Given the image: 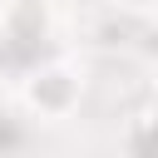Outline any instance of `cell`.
I'll use <instances>...</instances> for the list:
<instances>
[{"label":"cell","mask_w":158,"mask_h":158,"mask_svg":"<svg viewBox=\"0 0 158 158\" xmlns=\"http://www.w3.org/2000/svg\"><path fill=\"white\" fill-rule=\"evenodd\" d=\"M49 0H5L0 5V44L5 49H30L35 40L49 35Z\"/></svg>","instance_id":"obj_2"},{"label":"cell","mask_w":158,"mask_h":158,"mask_svg":"<svg viewBox=\"0 0 158 158\" xmlns=\"http://www.w3.org/2000/svg\"><path fill=\"white\" fill-rule=\"evenodd\" d=\"M109 5H118V10H128V15H158V0H109Z\"/></svg>","instance_id":"obj_5"},{"label":"cell","mask_w":158,"mask_h":158,"mask_svg":"<svg viewBox=\"0 0 158 158\" xmlns=\"http://www.w3.org/2000/svg\"><path fill=\"white\" fill-rule=\"evenodd\" d=\"M0 104H5V84H0Z\"/></svg>","instance_id":"obj_6"},{"label":"cell","mask_w":158,"mask_h":158,"mask_svg":"<svg viewBox=\"0 0 158 158\" xmlns=\"http://www.w3.org/2000/svg\"><path fill=\"white\" fill-rule=\"evenodd\" d=\"M118 143H123V148H138V153H153V148H158V118H153V114H138V118L123 128Z\"/></svg>","instance_id":"obj_4"},{"label":"cell","mask_w":158,"mask_h":158,"mask_svg":"<svg viewBox=\"0 0 158 158\" xmlns=\"http://www.w3.org/2000/svg\"><path fill=\"white\" fill-rule=\"evenodd\" d=\"M128 54H133L143 69H153V74H158V15H143V20H138Z\"/></svg>","instance_id":"obj_3"},{"label":"cell","mask_w":158,"mask_h":158,"mask_svg":"<svg viewBox=\"0 0 158 158\" xmlns=\"http://www.w3.org/2000/svg\"><path fill=\"white\" fill-rule=\"evenodd\" d=\"M84 99V64H74L69 54H54V59H40L30 64V74L20 79V104L30 118L40 123H64L74 118Z\"/></svg>","instance_id":"obj_1"}]
</instances>
